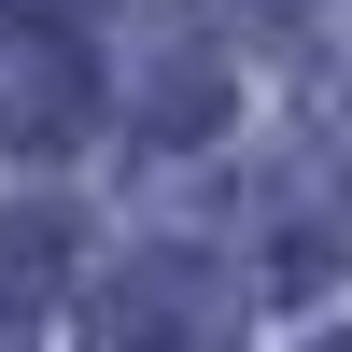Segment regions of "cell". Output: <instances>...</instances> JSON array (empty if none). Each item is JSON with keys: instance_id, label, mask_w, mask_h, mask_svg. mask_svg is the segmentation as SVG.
Here are the masks:
<instances>
[{"instance_id": "6da1fadb", "label": "cell", "mask_w": 352, "mask_h": 352, "mask_svg": "<svg viewBox=\"0 0 352 352\" xmlns=\"http://www.w3.org/2000/svg\"><path fill=\"white\" fill-rule=\"evenodd\" d=\"M85 352H240V282L197 254H127L85 282Z\"/></svg>"}, {"instance_id": "7a4b0ae2", "label": "cell", "mask_w": 352, "mask_h": 352, "mask_svg": "<svg viewBox=\"0 0 352 352\" xmlns=\"http://www.w3.org/2000/svg\"><path fill=\"white\" fill-rule=\"evenodd\" d=\"M99 127V71L56 14H0V141L14 155H56V141Z\"/></svg>"}, {"instance_id": "3957f363", "label": "cell", "mask_w": 352, "mask_h": 352, "mask_svg": "<svg viewBox=\"0 0 352 352\" xmlns=\"http://www.w3.org/2000/svg\"><path fill=\"white\" fill-rule=\"evenodd\" d=\"M338 268H352V169H338V155H310V169H282L268 282H282V296H310V282H338Z\"/></svg>"}, {"instance_id": "277c9868", "label": "cell", "mask_w": 352, "mask_h": 352, "mask_svg": "<svg viewBox=\"0 0 352 352\" xmlns=\"http://www.w3.org/2000/svg\"><path fill=\"white\" fill-rule=\"evenodd\" d=\"M71 282V212H0V296H56Z\"/></svg>"}, {"instance_id": "5b68a950", "label": "cell", "mask_w": 352, "mask_h": 352, "mask_svg": "<svg viewBox=\"0 0 352 352\" xmlns=\"http://www.w3.org/2000/svg\"><path fill=\"white\" fill-rule=\"evenodd\" d=\"M226 127V71H212V56H169V71H155V141H212Z\"/></svg>"}, {"instance_id": "8992f818", "label": "cell", "mask_w": 352, "mask_h": 352, "mask_svg": "<svg viewBox=\"0 0 352 352\" xmlns=\"http://www.w3.org/2000/svg\"><path fill=\"white\" fill-rule=\"evenodd\" d=\"M226 14H240V28H254V43H296V28H310V14H324V0H226Z\"/></svg>"}, {"instance_id": "52a82bcc", "label": "cell", "mask_w": 352, "mask_h": 352, "mask_svg": "<svg viewBox=\"0 0 352 352\" xmlns=\"http://www.w3.org/2000/svg\"><path fill=\"white\" fill-rule=\"evenodd\" d=\"M14 14H56V28H71V14H85V0H14Z\"/></svg>"}, {"instance_id": "ba28073f", "label": "cell", "mask_w": 352, "mask_h": 352, "mask_svg": "<svg viewBox=\"0 0 352 352\" xmlns=\"http://www.w3.org/2000/svg\"><path fill=\"white\" fill-rule=\"evenodd\" d=\"M0 352H28V338H14V324H0Z\"/></svg>"}, {"instance_id": "9c48e42d", "label": "cell", "mask_w": 352, "mask_h": 352, "mask_svg": "<svg viewBox=\"0 0 352 352\" xmlns=\"http://www.w3.org/2000/svg\"><path fill=\"white\" fill-rule=\"evenodd\" d=\"M324 352H352V338H324Z\"/></svg>"}]
</instances>
